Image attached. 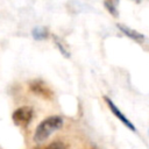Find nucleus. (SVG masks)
Instances as JSON below:
<instances>
[{"label":"nucleus","mask_w":149,"mask_h":149,"mask_svg":"<svg viewBox=\"0 0 149 149\" xmlns=\"http://www.w3.org/2000/svg\"><path fill=\"white\" fill-rule=\"evenodd\" d=\"M118 28L121 30V33H123L126 36H128L130 40H133V41H135L137 43H143L144 40H146L144 35H142L137 30H134V29H132V28H129V27H127L125 24H118Z\"/></svg>","instance_id":"obj_5"},{"label":"nucleus","mask_w":149,"mask_h":149,"mask_svg":"<svg viewBox=\"0 0 149 149\" xmlns=\"http://www.w3.org/2000/svg\"><path fill=\"white\" fill-rule=\"evenodd\" d=\"M92 149H97V148H92Z\"/></svg>","instance_id":"obj_10"},{"label":"nucleus","mask_w":149,"mask_h":149,"mask_svg":"<svg viewBox=\"0 0 149 149\" xmlns=\"http://www.w3.org/2000/svg\"><path fill=\"white\" fill-rule=\"evenodd\" d=\"M31 35L36 41H41V40H45L49 36V31L45 27H36L33 29Z\"/></svg>","instance_id":"obj_6"},{"label":"nucleus","mask_w":149,"mask_h":149,"mask_svg":"<svg viewBox=\"0 0 149 149\" xmlns=\"http://www.w3.org/2000/svg\"><path fill=\"white\" fill-rule=\"evenodd\" d=\"M54 40H55V44L57 45V48L59 49V51L65 56V57H69L70 55H69V52H68V49L63 45V43H62V41H59V38L57 37V36H54Z\"/></svg>","instance_id":"obj_8"},{"label":"nucleus","mask_w":149,"mask_h":149,"mask_svg":"<svg viewBox=\"0 0 149 149\" xmlns=\"http://www.w3.org/2000/svg\"><path fill=\"white\" fill-rule=\"evenodd\" d=\"M118 2H119V0H105V1H104V5H105L106 9H107L113 16H116V15H118V9H116Z\"/></svg>","instance_id":"obj_7"},{"label":"nucleus","mask_w":149,"mask_h":149,"mask_svg":"<svg viewBox=\"0 0 149 149\" xmlns=\"http://www.w3.org/2000/svg\"><path fill=\"white\" fill-rule=\"evenodd\" d=\"M63 126V119L59 115H51L44 119L42 122L38 123L36 127L35 134H34V140L37 143H42L45 141L52 133L58 130Z\"/></svg>","instance_id":"obj_1"},{"label":"nucleus","mask_w":149,"mask_h":149,"mask_svg":"<svg viewBox=\"0 0 149 149\" xmlns=\"http://www.w3.org/2000/svg\"><path fill=\"white\" fill-rule=\"evenodd\" d=\"M34 115V109L30 106H21L12 114V120L17 127H26L30 123Z\"/></svg>","instance_id":"obj_2"},{"label":"nucleus","mask_w":149,"mask_h":149,"mask_svg":"<svg viewBox=\"0 0 149 149\" xmlns=\"http://www.w3.org/2000/svg\"><path fill=\"white\" fill-rule=\"evenodd\" d=\"M36 149H66L65 146L62 142H52L47 147H42V148H36Z\"/></svg>","instance_id":"obj_9"},{"label":"nucleus","mask_w":149,"mask_h":149,"mask_svg":"<svg viewBox=\"0 0 149 149\" xmlns=\"http://www.w3.org/2000/svg\"><path fill=\"white\" fill-rule=\"evenodd\" d=\"M104 100H105V102H106V105H107V107L109 108V111L113 113V115L116 118V119H119L120 121H121V123L122 125H125L128 129H130L132 132H136V128H135V126L132 123V121L119 109V107L112 101V99L109 98V97H107V95H104Z\"/></svg>","instance_id":"obj_4"},{"label":"nucleus","mask_w":149,"mask_h":149,"mask_svg":"<svg viewBox=\"0 0 149 149\" xmlns=\"http://www.w3.org/2000/svg\"><path fill=\"white\" fill-rule=\"evenodd\" d=\"M29 91L31 93H34L37 97H41L43 99L50 100L54 97V92L41 79H35L33 81L29 83Z\"/></svg>","instance_id":"obj_3"}]
</instances>
